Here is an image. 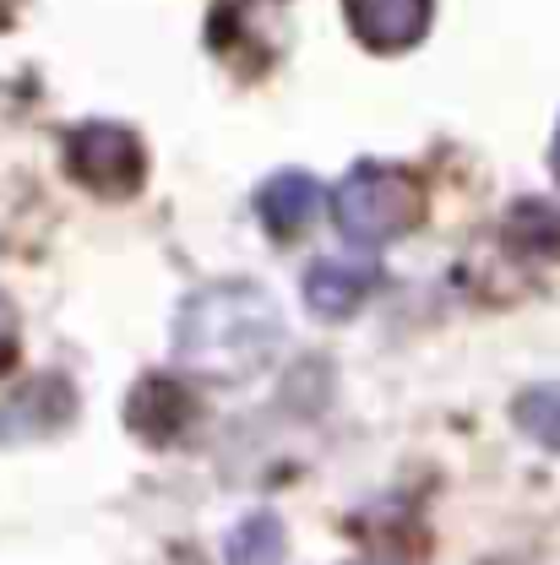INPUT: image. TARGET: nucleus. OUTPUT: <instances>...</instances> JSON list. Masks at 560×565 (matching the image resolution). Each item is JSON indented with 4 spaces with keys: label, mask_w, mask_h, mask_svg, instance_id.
<instances>
[{
    "label": "nucleus",
    "mask_w": 560,
    "mask_h": 565,
    "mask_svg": "<svg viewBox=\"0 0 560 565\" xmlns=\"http://www.w3.org/2000/svg\"><path fill=\"white\" fill-rule=\"evenodd\" d=\"M316 212H321V185H316L305 169H283V174H273V180L256 191V217L267 223L273 239L305 234V228L316 223Z\"/></svg>",
    "instance_id": "0eeeda50"
},
{
    "label": "nucleus",
    "mask_w": 560,
    "mask_h": 565,
    "mask_svg": "<svg viewBox=\"0 0 560 565\" xmlns=\"http://www.w3.org/2000/svg\"><path fill=\"white\" fill-rule=\"evenodd\" d=\"M424 212V191L409 169L392 163H353L349 180L332 196V217L353 245H392Z\"/></svg>",
    "instance_id": "f03ea898"
},
{
    "label": "nucleus",
    "mask_w": 560,
    "mask_h": 565,
    "mask_svg": "<svg viewBox=\"0 0 560 565\" xmlns=\"http://www.w3.org/2000/svg\"><path fill=\"white\" fill-rule=\"evenodd\" d=\"M76 419V392L66 375H33L0 403V446H33L50 440Z\"/></svg>",
    "instance_id": "20e7f679"
},
{
    "label": "nucleus",
    "mask_w": 560,
    "mask_h": 565,
    "mask_svg": "<svg viewBox=\"0 0 560 565\" xmlns=\"http://www.w3.org/2000/svg\"><path fill=\"white\" fill-rule=\"evenodd\" d=\"M283 310L262 282H212L175 316V359L202 381H251L283 353Z\"/></svg>",
    "instance_id": "f257e3e1"
},
{
    "label": "nucleus",
    "mask_w": 560,
    "mask_h": 565,
    "mask_svg": "<svg viewBox=\"0 0 560 565\" xmlns=\"http://www.w3.org/2000/svg\"><path fill=\"white\" fill-rule=\"evenodd\" d=\"M550 163H556V180H560V137H556V147H550Z\"/></svg>",
    "instance_id": "ddd939ff"
},
{
    "label": "nucleus",
    "mask_w": 560,
    "mask_h": 565,
    "mask_svg": "<svg viewBox=\"0 0 560 565\" xmlns=\"http://www.w3.org/2000/svg\"><path fill=\"white\" fill-rule=\"evenodd\" d=\"M517 429H522L528 440L560 451V381H550V386H528V392L517 397Z\"/></svg>",
    "instance_id": "9b49d317"
},
{
    "label": "nucleus",
    "mask_w": 560,
    "mask_h": 565,
    "mask_svg": "<svg viewBox=\"0 0 560 565\" xmlns=\"http://www.w3.org/2000/svg\"><path fill=\"white\" fill-rule=\"evenodd\" d=\"M283 544H288V533H283L278 511H251L245 522H234V533H229V544H223V561L229 565H278Z\"/></svg>",
    "instance_id": "1a4fd4ad"
},
{
    "label": "nucleus",
    "mask_w": 560,
    "mask_h": 565,
    "mask_svg": "<svg viewBox=\"0 0 560 565\" xmlns=\"http://www.w3.org/2000/svg\"><path fill=\"white\" fill-rule=\"evenodd\" d=\"M11 343H17V316H11V305L0 299V364L11 359Z\"/></svg>",
    "instance_id": "f8f14e48"
},
{
    "label": "nucleus",
    "mask_w": 560,
    "mask_h": 565,
    "mask_svg": "<svg viewBox=\"0 0 560 565\" xmlns=\"http://www.w3.org/2000/svg\"><path fill=\"white\" fill-rule=\"evenodd\" d=\"M66 169L98 196H131L147 174V152L126 126H109V120H93V126H76L66 141Z\"/></svg>",
    "instance_id": "7ed1b4c3"
},
{
    "label": "nucleus",
    "mask_w": 560,
    "mask_h": 565,
    "mask_svg": "<svg viewBox=\"0 0 560 565\" xmlns=\"http://www.w3.org/2000/svg\"><path fill=\"white\" fill-rule=\"evenodd\" d=\"M506 239L528 256H560V212L550 202H517L506 217Z\"/></svg>",
    "instance_id": "9d476101"
},
{
    "label": "nucleus",
    "mask_w": 560,
    "mask_h": 565,
    "mask_svg": "<svg viewBox=\"0 0 560 565\" xmlns=\"http://www.w3.org/2000/svg\"><path fill=\"white\" fill-rule=\"evenodd\" d=\"M370 288H376V273H370V267L316 262V267L305 273V305H310V316H321V321H349L353 310L370 299Z\"/></svg>",
    "instance_id": "6e6552de"
},
{
    "label": "nucleus",
    "mask_w": 560,
    "mask_h": 565,
    "mask_svg": "<svg viewBox=\"0 0 560 565\" xmlns=\"http://www.w3.org/2000/svg\"><path fill=\"white\" fill-rule=\"evenodd\" d=\"M126 419H131V429L147 446H169V440H180L197 424V397L180 381H169V375H147L131 392V403H126Z\"/></svg>",
    "instance_id": "39448f33"
},
{
    "label": "nucleus",
    "mask_w": 560,
    "mask_h": 565,
    "mask_svg": "<svg viewBox=\"0 0 560 565\" xmlns=\"http://www.w3.org/2000/svg\"><path fill=\"white\" fill-rule=\"evenodd\" d=\"M349 22L359 44L398 55L409 44H420L430 28V0H349Z\"/></svg>",
    "instance_id": "423d86ee"
}]
</instances>
